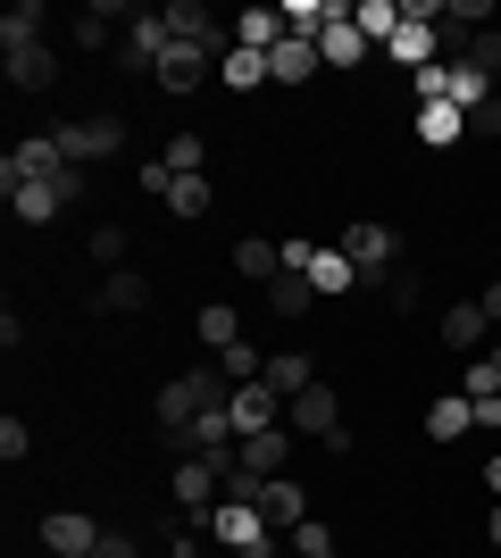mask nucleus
Masks as SVG:
<instances>
[{"instance_id": "nucleus-1", "label": "nucleus", "mask_w": 501, "mask_h": 558, "mask_svg": "<svg viewBox=\"0 0 501 558\" xmlns=\"http://www.w3.org/2000/svg\"><path fill=\"white\" fill-rule=\"evenodd\" d=\"M226 400H235V384H226L217 367H184L159 400H151V434H176V425L210 417V409H226Z\"/></svg>"}, {"instance_id": "nucleus-2", "label": "nucleus", "mask_w": 501, "mask_h": 558, "mask_svg": "<svg viewBox=\"0 0 501 558\" xmlns=\"http://www.w3.org/2000/svg\"><path fill=\"white\" fill-rule=\"evenodd\" d=\"M167 43H176V34H167V17H159V9H134V25L118 34V68H126V75H159Z\"/></svg>"}, {"instance_id": "nucleus-3", "label": "nucleus", "mask_w": 501, "mask_h": 558, "mask_svg": "<svg viewBox=\"0 0 501 558\" xmlns=\"http://www.w3.org/2000/svg\"><path fill=\"white\" fill-rule=\"evenodd\" d=\"M50 175H68V150L50 134H25L9 159H0V192H17V184H50Z\"/></svg>"}, {"instance_id": "nucleus-4", "label": "nucleus", "mask_w": 501, "mask_h": 558, "mask_svg": "<svg viewBox=\"0 0 501 558\" xmlns=\"http://www.w3.org/2000/svg\"><path fill=\"white\" fill-rule=\"evenodd\" d=\"M68 201H84V167H68V175H50V184H17V192H9V209H17V226H50V217L68 209Z\"/></svg>"}, {"instance_id": "nucleus-5", "label": "nucleus", "mask_w": 501, "mask_h": 558, "mask_svg": "<svg viewBox=\"0 0 501 558\" xmlns=\"http://www.w3.org/2000/svg\"><path fill=\"white\" fill-rule=\"evenodd\" d=\"M50 142L68 150V167H93V159H109V150L126 142V125H118V117H84V125H59Z\"/></svg>"}, {"instance_id": "nucleus-6", "label": "nucleus", "mask_w": 501, "mask_h": 558, "mask_svg": "<svg viewBox=\"0 0 501 558\" xmlns=\"http://www.w3.org/2000/svg\"><path fill=\"white\" fill-rule=\"evenodd\" d=\"M260 517H267V534L293 542V525H310V492L293 484V475H267L260 484Z\"/></svg>"}, {"instance_id": "nucleus-7", "label": "nucleus", "mask_w": 501, "mask_h": 558, "mask_svg": "<svg viewBox=\"0 0 501 558\" xmlns=\"http://www.w3.org/2000/svg\"><path fill=\"white\" fill-rule=\"evenodd\" d=\"M285 425H293V434H318V442H326L334 425H343V400H334V384H310V392H293V400H285Z\"/></svg>"}, {"instance_id": "nucleus-8", "label": "nucleus", "mask_w": 501, "mask_h": 558, "mask_svg": "<svg viewBox=\"0 0 501 558\" xmlns=\"http://www.w3.org/2000/svg\"><path fill=\"white\" fill-rule=\"evenodd\" d=\"M217 475H226L217 459H176V484H167V492H176V517H184V525H192L201 509H217V500H210Z\"/></svg>"}, {"instance_id": "nucleus-9", "label": "nucleus", "mask_w": 501, "mask_h": 558, "mask_svg": "<svg viewBox=\"0 0 501 558\" xmlns=\"http://www.w3.org/2000/svg\"><path fill=\"white\" fill-rule=\"evenodd\" d=\"M210 50L201 43H167V59H159V75H151V84H159V93H201V84H210Z\"/></svg>"}, {"instance_id": "nucleus-10", "label": "nucleus", "mask_w": 501, "mask_h": 558, "mask_svg": "<svg viewBox=\"0 0 501 558\" xmlns=\"http://www.w3.org/2000/svg\"><path fill=\"white\" fill-rule=\"evenodd\" d=\"M343 251H351L359 283H384V267H393V226H343Z\"/></svg>"}, {"instance_id": "nucleus-11", "label": "nucleus", "mask_w": 501, "mask_h": 558, "mask_svg": "<svg viewBox=\"0 0 501 558\" xmlns=\"http://www.w3.org/2000/svg\"><path fill=\"white\" fill-rule=\"evenodd\" d=\"M318 59H326V68H359V59H368V34L351 25V0H334L326 34H318Z\"/></svg>"}, {"instance_id": "nucleus-12", "label": "nucleus", "mask_w": 501, "mask_h": 558, "mask_svg": "<svg viewBox=\"0 0 501 558\" xmlns=\"http://www.w3.org/2000/svg\"><path fill=\"white\" fill-rule=\"evenodd\" d=\"M226 417H235V442H242V434H267V425L285 417V400L267 392V384H235V400H226Z\"/></svg>"}, {"instance_id": "nucleus-13", "label": "nucleus", "mask_w": 501, "mask_h": 558, "mask_svg": "<svg viewBox=\"0 0 501 558\" xmlns=\"http://www.w3.org/2000/svg\"><path fill=\"white\" fill-rule=\"evenodd\" d=\"M84 308H100V317H143V308H151V276H134V267H118V276L100 283V292H93V301H84Z\"/></svg>"}, {"instance_id": "nucleus-14", "label": "nucleus", "mask_w": 501, "mask_h": 558, "mask_svg": "<svg viewBox=\"0 0 501 558\" xmlns=\"http://www.w3.org/2000/svg\"><path fill=\"white\" fill-rule=\"evenodd\" d=\"M434 333H443V350H485L493 342V317H485L477 301H452L443 317H434Z\"/></svg>"}, {"instance_id": "nucleus-15", "label": "nucleus", "mask_w": 501, "mask_h": 558, "mask_svg": "<svg viewBox=\"0 0 501 558\" xmlns=\"http://www.w3.org/2000/svg\"><path fill=\"white\" fill-rule=\"evenodd\" d=\"M0 68H9V84H17V93H50L59 50H50V43H25V50H0Z\"/></svg>"}, {"instance_id": "nucleus-16", "label": "nucleus", "mask_w": 501, "mask_h": 558, "mask_svg": "<svg viewBox=\"0 0 501 558\" xmlns=\"http://www.w3.org/2000/svg\"><path fill=\"white\" fill-rule=\"evenodd\" d=\"M118 25H134V9H126V0H93V9L68 25V43H75V50H109V34H118Z\"/></svg>"}, {"instance_id": "nucleus-17", "label": "nucleus", "mask_w": 501, "mask_h": 558, "mask_svg": "<svg viewBox=\"0 0 501 558\" xmlns=\"http://www.w3.org/2000/svg\"><path fill=\"white\" fill-rule=\"evenodd\" d=\"M217 542H226V550H260V542H276V534H267V517H260V509L217 500Z\"/></svg>"}, {"instance_id": "nucleus-18", "label": "nucleus", "mask_w": 501, "mask_h": 558, "mask_svg": "<svg viewBox=\"0 0 501 558\" xmlns=\"http://www.w3.org/2000/svg\"><path fill=\"white\" fill-rule=\"evenodd\" d=\"M318 68H326V59H318V43H293V34H285V43L267 50V84H285V93H293V84H310Z\"/></svg>"}, {"instance_id": "nucleus-19", "label": "nucleus", "mask_w": 501, "mask_h": 558, "mask_svg": "<svg viewBox=\"0 0 501 558\" xmlns=\"http://www.w3.org/2000/svg\"><path fill=\"white\" fill-rule=\"evenodd\" d=\"M43 542H50L59 558H93L100 525H93V517H75V509H59V517H43Z\"/></svg>"}, {"instance_id": "nucleus-20", "label": "nucleus", "mask_w": 501, "mask_h": 558, "mask_svg": "<svg viewBox=\"0 0 501 558\" xmlns=\"http://www.w3.org/2000/svg\"><path fill=\"white\" fill-rule=\"evenodd\" d=\"M260 384H267L276 400H293V392H310V384H318V359H310V350H276Z\"/></svg>"}, {"instance_id": "nucleus-21", "label": "nucleus", "mask_w": 501, "mask_h": 558, "mask_svg": "<svg viewBox=\"0 0 501 558\" xmlns=\"http://www.w3.org/2000/svg\"><path fill=\"white\" fill-rule=\"evenodd\" d=\"M285 450H293V425H267V434H242L235 459L251 466V475H285Z\"/></svg>"}, {"instance_id": "nucleus-22", "label": "nucleus", "mask_w": 501, "mask_h": 558, "mask_svg": "<svg viewBox=\"0 0 501 558\" xmlns=\"http://www.w3.org/2000/svg\"><path fill=\"white\" fill-rule=\"evenodd\" d=\"M235 276H251V283H276V276H285V251H276L267 233H242V242H235Z\"/></svg>"}, {"instance_id": "nucleus-23", "label": "nucleus", "mask_w": 501, "mask_h": 558, "mask_svg": "<svg viewBox=\"0 0 501 558\" xmlns=\"http://www.w3.org/2000/svg\"><path fill=\"white\" fill-rule=\"evenodd\" d=\"M468 425H477V400H468V392H443L427 409V442H460Z\"/></svg>"}, {"instance_id": "nucleus-24", "label": "nucleus", "mask_w": 501, "mask_h": 558, "mask_svg": "<svg viewBox=\"0 0 501 558\" xmlns=\"http://www.w3.org/2000/svg\"><path fill=\"white\" fill-rule=\"evenodd\" d=\"M285 43V9H242L235 17V50H276Z\"/></svg>"}, {"instance_id": "nucleus-25", "label": "nucleus", "mask_w": 501, "mask_h": 558, "mask_svg": "<svg viewBox=\"0 0 501 558\" xmlns=\"http://www.w3.org/2000/svg\"><path fill=\"white\" fill-rule=\"evenodd\" d=\"M460 134H468V117H460L452 100H427V109H418V142H427V150H452Z\"/></svg>"}, {"instance_id": "nucleus-26", "label": "nucleus", "mask_w": 501, "mask_h": 558, "mask_svg": "<svg viewBox=\"0 0 501 558\" xmlns=\"http://www.w3.org/2000/svg\"><path fill=\"white\" fill-rule=\"evenodd\" d=\"M43 25H50V9H43V0H17V9L0 17V50H25V43H43Z\"/></svg>"}, {"instance_id": "nucleus-27", "label": "nucleus", "mask_w": 501, "mask_h": 558, "mask_svg": "<svg viewBox=\"0 0 501 558\" xmlns=\"http://www.w3.org/2000/svg\"><path fill=\"white\" fill-rule=\"evenodd\" d=\"M217 75H226V93H260V84H267V50H226Z\"/></svg>"}, {"instance_id": "nucleus-28", "label": "nucleus", "mask_w": 501, "mask_h": 558, "mask_svg": "<svg viewBox=\"0 0 501 558\" xmlns=\"http://www.w3.org/2000/svg\"><path fill=\"white\" fill-rule=\"evenodd\" d=\"M267 308H276V317H310V308H318V283L310 276H276V283H267Z\"/></svg>"}, {"instance_id": "nucleus-29", "label": "nucleus", "mask_w": 501, "mask_h": 558, "mask_svg": "<svg viewBox=\"0 0 501 558\" xmlns=\"http://www.w3.org/2000/svg\"><path fill=\"white\" fill-rule=\"evenodd\" d=\"M310 283H318V292H351V283H359L351 251H343V242H334V251H318V258H310Z\"/></svg>"}, {"instance_id": "nucleus-30", "label": "nucleus", "mask_w": 501, "mask_h": 558, "mask_svg": "<svg viewBox=\"0 0 501 558\" xmlns=\"http://www.w3.org/2000/svg\"><path fill=\"white\" fill-rule=\"evenodd\" d=\"M192 333H201V342H210V350H235V342H242V317H235V308H226V301H210V308H201V317H192Z\"/></svg>"}, {"instance_id": "nucleus-31", "label": "nucleus", "mask_w": 501, "mask_h": 558, "mask_svg": "<svg viewBox=\"0 0 501 558\" xmlns=\"http://www.w3.org/2000/svg\"><path fill=\"white\" fill-rule=\"evenodd\" d=\"M351 25L368 34V43H393V34H402V0H359Z\"/></svg>"}, {"instance_id": "nucleus-32", "label": "nucleus", "mask_w": 501, "mask_h": 558, "mask_svg": "<svg viewBox=\"0 0 501 558\" xmlns=\"http://www.w3.org/2000/svg\"><path fill=\"white\" fill-rule=\"evenodd\" d=\"M460 68H477L485 84H493V93H501V25H485L477 43H468V59H460Z\"/></svg>"}, {"instance_id": "nucleus-33", "label": "nucleus", "mask_w": 501, "mask_h": 558, "mask_svg": "<svg viewBox=\"0 0 501 558\" xmlns=\"http://www.w3.org/2000/svg\"><path fill=\"white\" fill-rule=\"evenodd\" d=\"M217 375H226V384H260L267 375V359L251 342H235V350H217Z\"/></svg>"}, {"instance_id": "nucleus-34", "label": "nucleus", "mask_w": 501, "mask_h": 558, "mask_svg": "<svg viewBox=\"0 0 501 558\" xmlns=\"http://www.w3.org/2000/svg\"><path fill=\"white\" fill-rule=\"evenodd\" d=\"M485 100H493V84H485L477 68H452V109H460V117H477Z\"/></svg>"}, {"instance_id": "nucleus-35", "label": "nucleus", "mask_w": 501, "mask_h": 558, "mask_svg": "<svg viewBox=\"0 0 501 558\" xmlns=\"http://www.w3.org/2000/svg\"><path fill=\"white\" fill-rule=\"evenodd\" d=\"M167 209H176V217H210V175H176Z\"/></svg>"}, {"instance_id": "nucleus-36", "label": "nucleus", "mask_w": 501, "mask_h": 558, "mask_svg": "<svg viewBox=\"0 0 501 558\" xmlns=\"http://www.w3.org/2000/svg\"><path fill=\"white\" fill-rule=\"evenodd\" d=\"M159 159L176 167V175H201V167H210V150H201V134H176V142L159 150Z\"/></svg>"}, {"instance_id": "nucleus-37", "label": "nucleus", "mask_w": 501, "mask_h": 558, "mask_svg": "<svg viewBox=\"0 0 501 558\" xmlns=\"http://www.w3.org/2000/svg\"><path fill=\"white\" fill-rule=\"evenodd\" d=\"M460 392H468V400H501V367H493V359H468Z\"/></svg>"}, {"instance_id": "nucleus-38", "label": "nucleus", "mask_w": 501, "mask_h": 558, "mask_svg": "<svg viewBox=\"0 0 501 558\" xmlns=\"http://www.w3.org/2000/svg\"><path fill=\"white\" fill-rule=\"evenodd\" d=\"M93 258L118 276V267H126V226H93Z\"/></svg>"}, {"instance_id": "nucleus-39", "label": "nucleus", "mask_w": 501, "mask_h": 558, "mask_svg": "<svg viewBox=\"0 0 501 558\" xmlns=\"http://www.w3.org/2000/svg\"><path fill=\"white\" fill-rule=\"evenodd\" d=\"M293 558H334V534L318 525V517H310V525H293Z\"/></svg>"}, {"instance_id": "nucleus-40", "label": "nucleus", "mask_w": 501, "mask_h": 558, "mask_svg": "<svg viewBox=\"0 0 501 558\" xmlns=\"http://www.w3.org/2000/svg\"><path fill=\"white\" fill-rule=\"evenodd\" d=\"M384 308L409 317V308H418V276H384Z\"/></svg>"}, {"instance_id": "nucleus-41", "label": "nucleus", "mask_w": 501, "mask_h": 558, "mask_svg": "<svg viewBox=\"0 0 501 558\" xmlns=\"http://www.w3.org/2000/svg\"><path fill=\"white\" fill-rule=\"evenodd\" d=\"M134 175H143V192H151V201H167V192H176V167H167V159H143Z\"/></svg>"}, {"instance_id": "nucleus-42", "label": "nucleus", "mask_w": 501, "mask_h": 558, "mask_svg": "<svg viewBox=\"0 0 501 558\" xmlns=\"http://www.w3.org/2000/svg\"><path fill=\"white\" fill-rule=\"evenodd\" d=\"M25 450H34V434H25V425H17V417H0V459L17 466V459H25Z\"/></svg>"}, {"instance_id": "nucleus-43", "label": "nucleus", "mask_w": 501, "mask_h": 558, "mask_svg": "<svg viewBox=\"0 0 501 558\" xmlns=\"http://www.w3.org/2000/svg\"><path fill=\"white\" fill-rule=\"evenodd\" d=\"M93 558H143V550H134L126 534H100V542H93Z\"/></svg>"}, {"instance_id": "nucleus-44", "label": "nucleus", "mask_w": 501, "mask_h": 558, "mask_svg": "<svg viewBox=\"0 0 501 558\" xmlns=\"http://www.w3.org/2000/svg\"><path fill=\"white\" fill-rule=\"evenodd\" d=\"M167 558H201V534H192V525H176V542H167Z\"/></svg>"}, {"instance_id": "nucleus-45", "label": "nucleus", "mask_w": 501, "mask_h": 558, "mask_svg": "<svg viewBox=\"0 0 501 558\" xmlns=\"http://www.w3.org/2000/svg\"><path fill=\"white\" fill-rule=\"evenodd\" d=\"M485 534H493V550H501V500H493V517H485Z\"/></svg>"}, {"instance_id": "nucleus-46", "label": "nucleus", "mask_w": 501, "mask_h": 558, "mask_svg": "<svg viewBox=\"0 0 501 558\" xmlns=\"http://www.w3.org/2000/svg\"><path fill=\"white\" fill-rule=\"evenodd\" d=\"M485 484H493V500H501V459H493V466H485Z\"/></svg>"}, {"instance_id": "nucleus-47", "label": "nucleus", "mask_w": 501, "mask_h": 558, "mask_svg": "<svg viewBox=\"0 0 501 558\" xmlns=\"http://www.w3.org/2000/svg\"><path fill=\"white\" fill-rule=\"evenodd\" d=\"M485 359H493V367H501V333H493V350H485Z\"/></svg>"}]
</instances>
